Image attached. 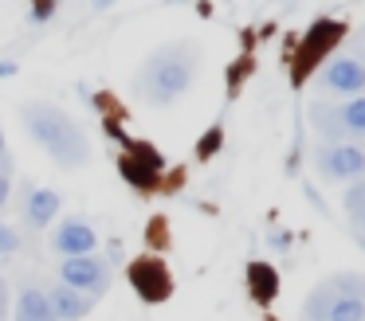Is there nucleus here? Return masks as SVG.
<instances>
[{
  "label": "nucleus",
  "instance_id": "26",
  "mask_svg": "<svg viewBox=\"0 0 365 321\" xmlns=\"http://www.w3.org/2000/svg\"><path fill=\"white\" fill-rule=\"evenodd\" d=\"M4 153H9V145H4V130H0V164H4Z\"/></svg>",
  "mask_w": 365,
  "mask_h": 321
},
{
  "label": "nucleus",
  "instance_id": "7",
  "mask_svg": "<svg viewBox=\"0 0 365 321\" xmlns=\"http://www.w3.org/2000/svg\"><path fill=\"white\" fill-rule=\"evenodd\" d=\"M318 83H322V90H326V94L357 98V94L365 90V63H361V59H354V55H338V59H330V63L322 67Z\"/></svg>",
  "mask_w": 365,
  "mask_h": 321
},
{
  "label": "nucleus",
  "instance_id": "21",
  "mask_svg": "<svg viewBox=\"0 0 365 321\" xmlns=\"http://www.w3.org/2000/svg\"><path fill=\"white\" fill-rule=\"evenodd\" d=\"M9 196H12V172H9V164L0 169V211L9 208Z\"/></svg>",
  "mask_w": 365,
  "mask_h": 321
},
{
  "label": "nucleus",
  "instance_id": "15",
  "mask_svg": "<svg viewBox=\"0 0 365 321\" xmlns=\"http://www.w3.org/2000/svg\"><path fill=\"white\" fill-rule=\"evenodd\" d=\"M122 177L130 180L134 188H142V192H150V188H158V169H150V164L134 161V157H122Z\"/></svg>",
  "mask_w": 365,
  "mask_h": 321
},
{
  "label": "nucleus",
  "instance_id": "2",
  "mask_svg": "<svg viewBox=\"0 0 365 321\" xmlns=\"http://www.w3.org/2000/svg\"><path fill=\"white\" fill-rule=\"evenodd\" d=\"M200 59L189 43H169L158 47L150 59L142 63V70L134 75V94L150 106H173L177 98L189 94V86L197 83Z\"/></svg>",
  "mask_w": 365,
  "mask_h": 321
},
{
  "label": "nucleus",
  "instance_id": "25",
  "mask_svg": "<svg viewBox=\"0 0 365 321\" xmlns=\"http://www.w3.org/2000/svg\"><path fill=\"white\" fill-rule=\"evenodd\" d=\"M12 75H16V63H12V59H0V78H12Z\"/></svg>",
  "mask_w": 365,
  "mask_h": 321
},
{
  "label": "nucleus",
  "instance_id": "4",
  "mask_svg": "<svg viewBox=\"0 0 365 321\" xmlns=\"http://www.w3.org/2000/svg\"><path fill=\"white\" fill-rule=\"evenodd\" d=\"M59 282L71 290H83L87 298H106L110 294V282H114V270L103 255H75V258H63L59 263Z\"/></svg>",
  "mask_w": 365,
  "mask_h": 321
},
{
  "label": "nucleus",
  "instance_id": "6",
  "mask_svg": "<svg viewBox=\"0 0 365 321\" xmlns=\"http://www.w3.org/2000/svg\"><path fill=\"white\" fill-rule=\"evenodd\" d=\"M318 172L326 180H361L365 177V149L349 141H330L318 149Z\"/></svg>",
  "mask_w": 365,
  "mask_h": 321
},
{
  "label": "nucleus",
  "instance_id": "18",
  "mask_svg": "<svg viewBox=\"0 0 365 321\" xmlns=\"http://www.w3.org/2000/svg\"><path fill=\"white\" fill-rule=\"evenodd\" d=\"M346 216L365 231V177L349 184V192H346Z\"/></svg>",
  "mask_w": 365,
  "mask_h": 321
},
{
  "label": "nucleus",
  "instance_id": "20",
  "mask_svg": "<svg viewBox=\"0 0 365 321\" xmlns=\"http://www.w3.org/2000/svg\"><path fill=\"white\" fill-rule=\"evenodd\" d=\"M16 251H20V235H16V227L0 223V255H16Z\"/></svg>",
  "mask_w": 365,
  "mask_h": 321
},
{
  "label": "nucleus",
  "instance_id": "22",
  "mask_svg": "<svg viewBox=\"0 0 365 321\" xmlns=\"http://www.w3.org/2000/svg\"><path fill=\"white\" fill-rule=\"evenodd\" d=\"M56 12V0H32V20H51Z\"/></svg>",
  "mask_w": 365,
  "mask_h": 321
},
{
  "label": "nucleus",
  "instance_id": "12",
  "mask_svg": "<svg viewBox=\"0 0 365 321\" xmlns=\"http://www.w3.org/2000/svg\"><path fill=\"white\" fill-rule=\"evenodd\" d=\"M59 208H63V200H59L56 188H32V192H28V208H24L28 227L43 231V227H48L51 219L59 216Z\"/></svg>",
  "mask_w": 365,
  "mask_h": 321
},
{
  "label": "nucleus",
  "instance_id": "3",
  "mask_svg": "<svg viewBox=\"0 0 365 321\" xmlns=\"http://www.w3.org/2000/svg\"><path fill=\"white\" fill-rule=\"evenodd\" d=\"M310 125L318 130L322 141H349V137H365V94L346 98L341 106H310Z\"/></svg>",
  "mask_w": 365,
  "mask_h": 321
},
{
  "label": "nucleus",
  "instance_id": "13",
  "mask_svg": "<svg viewBox=\"0 0 365 321\" xmlns=\"http://www.w3.org/2000/svg\"><path fill=\"white\" fill-rule=\"evenodd\" d=\"M247 294L259 305H271L279 298V274L271 263H247Z\"/></svg>",
  "mask_w": 365,
  "mask_h": 321
},
{
  "label": "nucleus",
  "instance_id": "8",
  "mask_svg": "<svg viewBox=\"0 0 365 321\" xmlns=\"http://www.w3.org/2000/svg\"><path fill=\"white\" fill-rule=\"evenodd\" d=\"M51 247L59 251L63 258H75V255H95L98 251V235L87 219H63L51 235Z\"/></svg>",
  "mask_w": 365,
  "mask_h": 321
},
{
  "label": "nucleus",
  "instance_id": "27",
  "mask_svg": "<svg viewBox=\"0 0 365 321\" xmlns=\"http://www.w3.org/2000/svg\"><path fill=\"white\" fill-rule=\"evenodd\" d=\"M91 4H95V8H106V4H114V0H91Z\"/></svg>",
  "mask_w": 365,
  "mask_h": 321
},
{
  "label": "nucleus",
  "instance_id": "23",
  "mask_svg": "<svg viewBox=\"0 0 365 321\" xmlns=\"http://www.w3.org/2000/svg\"><path fill=\"white\" fill-rule=\"evenodd\" d=\"M0 321H9V282L0 278Z\"/></svg>",
  "mask_w": 365,
  "mask_h": 321
},
{
  "label": "nucleus",
  "instance_id": "10",
  "mask_svg": "<svg viewBox=\"0 0 365 321\" xmlns=\"http://www.w3.org/2000/svg\"><path fill=\"white\" fill-rule=\"evenodd\" d=\"M341 39V23L338 20H322V23H314V28L307 31V39H302V55H299V70L307 75L310 67H314V59L318 55H326L334 43Z\"/></svg>",
  "mask_w": 365,
  "mask_h": 321
},
{
  "label": "nucleus",
  "instance_id": "9",
  "mask_svg": "<svg viewBox=\"0 0 365 321\" xmlns=\"http://www.w3.org/2000/svg\"><path fill=\"white\" fill-rule=\"evenodd\" d=\"M48 298H51V310H56V321H83V317H91V310H95V298H87L83 290H71V286H63V282H56V286L48 290Z\"/></svg>",
  "mask_w": 365,
  "mask_h": 321
},
{
  "label": "nucleus",
  "instance_id": "1",
  "mask_svg": "<svg viewBox=\"0 0 365 321\" xmlns=\"http://www.w3.org/2000/svg\"><path fill=\"white\" fill-rule=\"evenodd\" d=\"M20 122H24L28 137L59 164V169H83L91 161V141L83 125L75 122L67 110L56 102H24L20 106Z\"/></svg>",
  "mask_w": 365,
  "mask_h": 321
},
{
  "label": "nucleus",
  "instance_id": "19",
  "mask_svg": "<svg viewBox=\"0 0 365 321\" xmlns=\"http://www.w3.org/2000/svg\"><path fill=\"white\" fill-rule=\"evenodd\" d=\"M220 145H224V125L216 122V125H208L205 137H200V145H197V161H212V157L220 153Z\"/></svg>",
  "mask_w": 365,
  "mask_h": 321
},
{
  "label": "nucleus",
  "instance_id": "14",
  "mask_svg": "<svg viewBox=\"0 0 365 321\" xmlns=\"http://www.w3.org/2000/svg\"><path fill=\"white\" fill-rule=\"evenodd\" d=\"M330 302H334V286L330 282H318V286L307 294V302H302V321H326Z\"/></svg>",
  "mask_w": 365,
  "mask_h": 321
},
{
  "label": "nucleus",
  "instance_id": "24",
  "mask_svg": "<svg viewBox=\"0 0 365 321\" xmlns=\"http://www.w3.org/2000/svg\"><path fill=\"white\" fill-rule=\"evenodd\" d=\"M267 243H271V247H291V235H287V231H275Z\"/></svg>",
  "mask_w": 365,
  "mask_h": 321
},
{
  "label": "nucleus",
  "instance_id": "28",
  "mask_svg": "<svg viewBox=\"0 0 365 321\" xmlns=\"http://www.w3.org/2000/svg\"><path fill=\"white\" fill-rule=\"evenodd\" d=\"M263 321H275V317H263Z\"/></svg>",
  "mask_w": 365,
  "mask_h": 321
},
{
  "label": "nucleus",
  "instance_id": "16",
  "mask_svg": "<svg viewBox=\"0 0 365 321\" xmlns=\"http://www.w3.org/2000/svg\"><path fill=\"white\" fill-rule=\"evenodd\" d=\"M326 321H365V302H361V298L334 294L330 310H326Z\"/></svg>",
  "mask_w": 365,
  "mask_h": 321
},
{
  "label": "nucleus",
  "instance_id": "5",
  "mask_svg": "<svg viewBox=\"0 0 365 321\" xmlns=\"http://www.w3.org/2000/svg\"><path fill=\"white\" fill-rule=\"evenodd\" d=\"M130 286L138 290L145 305H158L173 294V278H169V266L158 255H142L130 263Z\"/></svg>",
  "mask_w": 365,
  "mask_h": 321
},
{
  "label": "nucleus",
  "instance_id": "11",
  "mask_svg": "<svg viewBox=\"0 0 365 321\" xmlns=\"http://www.w3.org/2000/svg\"><path fill=\"white\" fill-rule=\"evenodd\" d=\"M12 321H56V310H51V298L48 290L40 286H20L16 305H12Z\"/></svg>",
  "mask_w": 365,
  "mask_h": 321
},
{
  "label": "nucleus",
  "instance_id": "17",
  "mask_svg": "<svg viewBox=\"0 0 365 321\" xmlns=\"http://www.w3.org/2000/svg\"><path fill=\"white\" fill-rule=\"evenodd\" d=\"M326 282L334 286V294H341V298H361V302H365V274L346 270V274H330Z\"/></svg>",
  "mask_w": 365,
  "mask_h": 321
}]
</instances>
